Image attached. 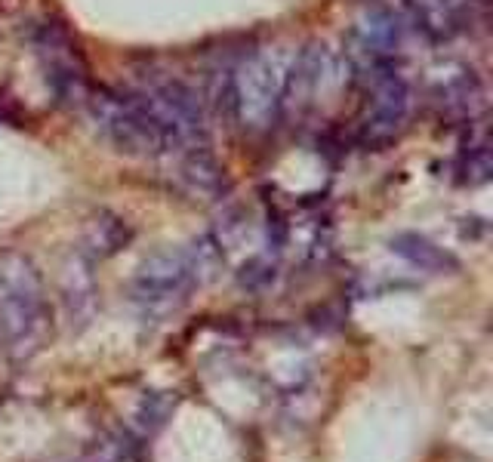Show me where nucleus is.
I'll list each match as a JSON object with an SVG mask.
<instances>
[{
    "label": "nucleus",
    "instance_id": "obj_6",
    "mask_svg": "<svg viewBox=\"0 0 493 462\" xmlns=\"http://www.w3.org/2000/svg\"><path fill=\"white\" fill-rule=\"evenodd\" d=\"M364 105H361L358 136L367 148H385L404 133L413 114V90L398 65L361 71Z\"/></svg>",
    "mask_w": 493,
    "mask_h": 462
},
{
    "label": "nucleus",
    "instance_id": "obj_1",
    "mask_svg": "<svg viewBox=\"0 0 493 462\" xmlns=\"http://www.w3.org/2000/svg\"><path fill=\"white\" fill-rule=\"evenodd\" d=\"M222 262L216 237H194L179 247L157 250L130 281V302L142 318H170L192 302Z\"/></svg>",
    "mask_w": 493,
    "mask_h": 462
},
{
    "label": "nucleus",
    "instance_id": "obj_4",
    "mask_svg": "<svg viewBox=\"0 0 493 462\" xmlns=\"http://www.w3.org/2000/svg\"><path fill=\"white\" fill-rule=\"evenodd\" d=\"M83 114L114 151L139 161H167L170 148L161 123L133 87H93L83 99Z\"/></svg>",
    "mask_w": 493,
    "mask_h": 462
},
{
    "label": "nucleus",
    "instance_id": "obj_10",
    "mask_svg": "<svg viewBox=\"0 0 493 462\" xmlns=\"http://www.w3.org/2000/svg\"><path fill=\"white\" fill-rule=\"evenodd\" d=\"M456 173L459 182L465 185H481L490 179V148H487V136L484 133H469V142L463 145L456 161Z\"/></svg>",
    "mask_w": 493,
    "mask_h": 462
},
{
    "label": "nucleus",
    "instance_id": "obj_11",
    "mask_svg": "<svg viewBox=\"0 0 493 462\" xmlns=\"http://www.w3.org/2000/svg\"><path fill=\"white\" fill-rule=\"evenodd\" d=\"M463 3H469V6H475V10H478V6H481L484 0H463Z\"/></svg>",
    "mask_w": 493,
    "mask_h": 462
},
{
    "label": "nucleus",
    "instance_id": "obj_5",
    "mask_svg": "<svg viewBox=\"0 0 493 462\" xmlns=\"http://www.w3.org/2000/svg\"><path fill=\"white\" fill-rule=\"evenodd\" d=\"M28 43L50 96L59 105L81 108L93 83H90L87 62H83V52L71 37V31L56 19H41V22H31Z\"/></svg>",
    "mask_w": 493,
    "mask_h": 462
},
{
    "label": "nucleus",
    "instance_id": "obj_7",
    "mask_svg": "<svg viewBox=\"0 0 493 462\" xmlns=\"http://www.w3.org/2000/svg\"><path fill=\"white\" fill-rule=\"evenodd\" d=\"M429 96H432V105H435L441 121L463 123V127L478 123V117H481V111H484L481 81H478L469 68H453V71H447V74H438Z\"/></svg>",
    "mask_w": 493,
    "mask_h": 462
},
{
    "label": "nucleus",
    "instance_id": "obj_3",
    "mask_svg": "<svg viewBox=\"0 0 493 462\" xmlns=\"http://www.w3.org/2000/svg\"><path fill=\"white\" fill-rule=\"evenodd\" d=\"M293 50L287 46H259L247 52L225 81V102L234 123L247 133H265L284 114L287 87H290Z\"/></svg>",
    "mask_w": 493,
    "mask_h": 462
},
{
    "label": "nucleus",
    "instance_id": "obj_8",
    "mask_svg": "<svg viewBox=\"0 0 493 462\" xmlns=\"http://www.w3.org/2000/svg\"><path fill=\"white\" fill-rule=\"evenodd\" d=\"M133 231L127 228V222L114 213H105L99 210L93 219L83 228V241H81V256H87L90 262L105 259V256H114L121 247H127Z\"/></svg>",
    "mask_w": 493,
    "mask_h": 462
},
{
    "label": "nucleus",
    "instance_id": "obj_9",
    "mask_svg": "<svg viewBox=\"0 0 493 462\" xmlns=\"http://www.w3.org/2000/svg\"><path fill=\"white\" fill-rule=\"evenodd\" d=\"M392 253H398L401 259L410 262L413 268H423V272H432V274H450L459 268V262L453 259L444 247H438L435 241H429L425 234H416V231L394 234Z\"/></svg>",
    "mask_w": 493,
    "mask_h": 462
},
{
    "label": "nucleus",
    "instance_id": "obj_2",
    "mask_svg": "<svg viewBox=\"0 0 493 462\" xmlns=\"http://www.w3.org/2000/svg\"><path fill=\"white\" fill-rule=\"evenodd\" d=\"M52 336V308L34 259L0 250V345L16 364L37 358Z\"/></svg>",
    "mask_w": 493,
    "mask_h": 462
}]
</instances>
